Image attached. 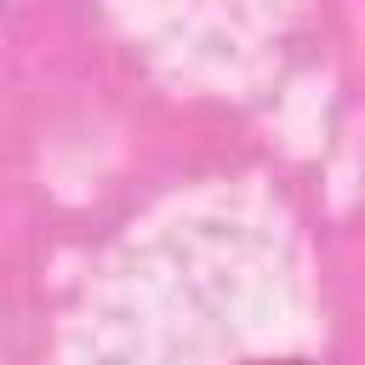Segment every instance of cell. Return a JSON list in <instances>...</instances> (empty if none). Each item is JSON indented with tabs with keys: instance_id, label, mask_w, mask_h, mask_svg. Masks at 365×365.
I'll return each mask as SVG.
<instances>
[{
	"instance_id": "6da1fadb",
	"label": "cell",
	"mask_w": 365,
	"mask_h": 365,
	"mask_svg": "<svg viewBox=\"0 0 365 365\" xmlns=\"http://www.w3.org/2000/svg\"><path fill=\"white\" fill-rule=\"evenodd\" d=\"M245 365H314V359H245Z\"/></svg>"
}]
</instances>
